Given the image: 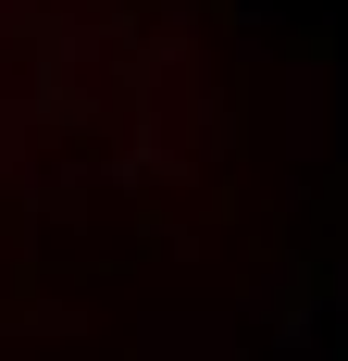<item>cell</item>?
<instances>
[{"label": "cell", "instance_id": "6da1fadb", "mask_svg": "<svg viewBox=\"0 0 348 361\" xmlns=\"http://www.w3.org/2000/svg\"><path fill=\"white\" fill-rule=\"evenodd\" d=\"M237 312H249L261 349H323V361H336V299H323V262H311V250H274L261 274H249Z\"/></svg>", "mask_w": 348, "mask_h": 361}, {"label": "cell", "instance_id": "7a4b0ae2", "mask_svg": "<svg viewBox=\"0 0 348 361\" xmlns=\"http://www.w3.org/2000/svg\"><path fill=\"white\" fill-rule=\"evenodd\" d=\"M274 162H286V200H311L336 175V63L323 50H299L286 87H274Z\"/></svg>", "mask_w": 348, "mask_h": 361}, {"label": "cell", "instance_id": "3957f363", "mask_svg": "<svg viewBox=\"0 0 348 361\" xmlns=\"http://www.w3.org/2000/svg\"><path fill=\"white\" fill-rule=\"evenodd\" d=\"M249 312H211V299H162L125 324V361H249Z\"/></svg>", "mask_w": 348, "mask_h": 361}, {"label": "cell", "instance_id": "277c9868", "mask_svg": "<svg viewBox=\"0 0 348 361\" xmlns=\"http://www.w3.org/2000/svg\"><path fill=\"white\" fill-rule=\"evenodd\" d=\"M336 162H348V63H336Z\"/></svg>", "mask_w": 348, "mask_h": 361}, {"label": "cell", "instance_id": "5b68a950", "mask_svg": "<svg viewBox=\"0 0 348 361\" xmlns=\"http://www.w3.org/2000/svg\"><path fill=\"white\" fill-rule=\"evenodd\" d=\"M249 361H323V349H249Z\"/></svg>", "mask_w": 348, "mask_h": 361}]
</instances>
